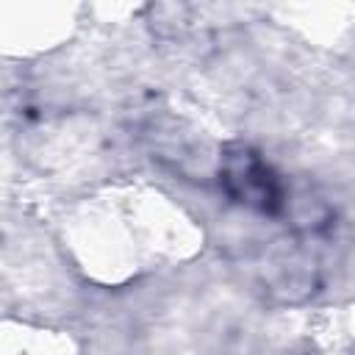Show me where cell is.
<instances>
[{
	"mask_svg": "<svg viewBox=\"0 0 355 355\" xmlns=\"http://www.w3.org/2000/svg\"><path fill=\"white\" fill-rule=\"evenodd\" d=\"M216 175L227 197L247 208H255L261 214H277L286 208V186L261 161V155L244 144H230L222 150Z\"/></svg>",
	"mask_w": 355,
	"mask_h": 355,
	"instance_id": "cell-1",
	"label": "cell"
}]
</instances>
